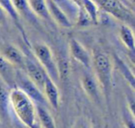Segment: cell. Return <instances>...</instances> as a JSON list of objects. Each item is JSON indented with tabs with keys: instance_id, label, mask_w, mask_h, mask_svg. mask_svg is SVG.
Returning <instances> with one entry per match:
<instances>
[{
	"instance_id": "cell-19",
	"label": "cell",
	"mask_w": 135,
	"mask_h": 128,
	"mask_svg": "<svg viewBox=\"0 0 135 128\" xmlns=\"http://www.w3.org/2000/svg\"><path fill=\"white\" fill-rule=\"evenodd\" d=\"M118 36L123 44V45L131 53H134L135 50V42H134V34H133L132 29L131 26L127 24H121L118 30Z\"/></svg>"
},
{
	"instance_id": "cell-2",
	"label": "cell",
	"mask_w": 135,
	"mask_h": 128,
	"mask_svg": "<svg viewBox=\"0 0 135 128\" xmlns=\"http://www.w3.org/2000/svg\"><path fill=\"white\" fill-rule=\"evenodd\" d=\"M9 106L21 124L28 128L36 125V105L23 91L17 87L10 89Z\"/></svg>"
},
{
	"instance_id": "cell-8",
	"label": "cell",
	"mask_w": 135,
	"mask_h": 128,
	"mask_svg": "<svg viewBox=\"0 0 135 128\" xmlns=\"http://www.w3.org/2000/svg\"><path fill=\"white\" fill-rule=\"evenodd\" d=\"M69 53L75 61L86 70H90L92 67V53L75 38H71L69 42Z\"/></svg>"
},
{
	"instance_id": "cell-10",
	"label": "cell",
	"mask_w": 135,
	"mask_h": 128,
	"mask_svg": "<svg viewBox=\"0 0 135 128\" xmlns=\"http://www.w3.org/2000/svg\"><path fill=\"white\" fill-rule=\"evenodd\" d=\"M47 10L50 16L51 21H55L58 26L62 28H70L73 26V23L68 17L67 14L54 2L52 0H46Z\"/></svg>"
},
{
	"instance_id": "cell-21",
	"label": "cell",
	"mask_w": 135,
	"mask_h": 128,
	"mask_svg": "<svg viewBox=\"0 0 135 128\" xmlns=\"http://www.w3.org/2000/svg\"><path fill=\"white\" fill-rule=\"evenodd\" d=\"M67 14L70 18L71 22L74 24L76 19H77L78 12H79V7L72 0H52Z\"/></svg>"
},
{
	"instance_id": "cell-18",
	"label": "cell",
	"mask_w": 135,
	"mask_h": 128,
	"mask_svg": "<svg viewBox=\"0 0 135 128\" xmlns=\"http://www.w3.org/2000/svg\"><path fill=\"white\" fill-rule=\"evenodd\" d=\"M36 120H38L41 128H56V124L47 107L36 105Z\"/></svg>"
},
{
	"instance_id": "cell-17",
	"label": "cell",
	"mask_w": 135,
	"mask_h": 128,
	"mask_svg": "<svg viewBox=\"0 0 135 128\" xmlns=\"http://www.w3.org/2000/svg\"><path fill=\"white\" fill-rule=\"evenodd\" d=\"M56 60V66H57L58 76H59V82H67L70 78V60L68 56L62 51H58L57 54L55 55Z\"/></svg>"
},
{
	"instance_id": "cell-3",
	"label": "cell",
	"mask_w": 135,
	"mask_h": 128,
	"mask_svg": "<svg viewBox=\"0 0 135 128\" xmlns=\"http://www.w3.org/2000/svg\"><path fill=\"white\" fill-rule=\"evenodd\" d=\"M31 52L36 58L39 64L44 68L46 74L50 79H52L57 85L59 82L56 60L53 50L49 45L45 43L37 42L33 43L31 47Z\"/></svg>"
},
{
	"instance_id": "cell-9",
	"label": "cell",
	"mask_w": 135,
	"mask_h": 128,
	"mask_svg": "<svg viewBox=\"0 0 135 128\" xmlns=\"http://www.w3.org/2000/svg\"><path fill=\"white\" fill-rule=\"evenodd\" d=\"M0 54L2 55L8 62L13 65L16 69L23 72L25 64V53L21 51L17 47L11 44H6L0 50Z\"/></svg>"
},
{
	"instance_id": "cell-11",
	"label": "cell",
	"mask_w": 135,
	"mask_h": 128,
	"mask_svg": "<svg viewBox=\"0 0 135 128\" xmlns=\"http://www.w3.org/2000/svg\"><path fill=\"white\" fill-rule=\"evenodd\" d=\"M42 91L46 99L47 104L50 105L53 109H58L60 105V93L57 85L52 79L47 77Z\"/></svg>"
},
{
	"instance_id": "cell-13",
	"label": "cell",
	"mask_w": 135,
	"mask_h": 128,
	"mask_svg": "<svg viewBox=\"0 0 135 128\" xmlns=\"http://www.w3.org/2000/svg\"><path fill=\"white\" fill-rule=\"evenodd\" d=\"M18 69L12 65L10 62H8L2 55L0 54V78L10 87H15V80L16 74Z\"/></svg>"
},
{
	"instance_id": "cell-25",
	"label": "cell",
	"mask_w": 135,
	"mask_h": 128,
	"mask_svg": "<svg viewBox=\"0 0 135 128\" xmlns=\"http://www.w3.org/2000/svg\"><path fill=\"white\" fill-rule=\"evenodd\" d=\"M7 21H8V16L5 13L3 8L0 7V27H3L6 25Z\"/></svg>"
},
{
	"instance_id": "cell-29",
	"label": "cell",
	"mask_w": 135,
	"mask_h": 128,
	"mask_svg": "<svg viewBox=\"0 0 135 128\" xmlns=\"http://www.w3.org/2000/svg\"><path fill=\"white\" fill-rule=\"evenodd\" d=\"M32 128H41V127H39V126H37V124H36V125L34 126V127H32Z\"/></svg>"
},
{
	"instance_id": "cell-6",
	"label": "cell",
	"mask_w": 135,
	"mask_h": 128,
	"mask_svg": "<svg viewBox=\"0 0 135 128\" xmlns=\"http://www.w3.org/2000/svg\"><path fill=\"white\" fill-rule=\"evenodd\" d=\"M25 53V64H24V74L30 78L41 90H43L44 85L48 77L44 68L36 60L32 52H24Z\"/></svg>"
},
{
	"instance_id": "cell-20",
	"label": "cell",
	"mask_w": 135,
	"mask_h": 128,
	"mask_svg": "<svg viewBox=\"0 0 135 128\" xmlns=\"http://www.w3.org/2000/svg\"><path fill=\"white\" fill-rule=\"evenodd\" d=\"M30 8L39 20L51 21L47 10L46 0H28Z\"/></svg>"
},
{
	"instance_id": "cell-1",
	"label": "cell",
	"mask_w": 135,
	"mask_h": 128,
	"mask_svg": "<svg viewBox=\"0 0 135 128\" xmlns=\"http://www.w3.org/2000/svg\"><path fill=\"white\" fill-rule=\"evenodd\" d=\"M94 75L101 88L102 94L108 101L113 89V70L114 64L112 58L107 52L100 48L94 49L92 53V67Z\"/></svg>"
},
{
	"instance_id": "cell-16",
	"label": "cell",
	"mask_w": 135,
	"mask_h": 128,
	"mask_svg": "<svg viewBox=\"0 0 135 128\" xmlns=\"http://www.w3.org/2000/svg\"><path fill=\"white\" fill-rule=\"evenodd\" d=\"M113 64H114V66L117 68V70L118 71V72L122 75V77L125 79V81L129 84V87L133 90L135 85V78H134L133 72L131 70L129 65L121 58H119L118 55H115L114 56Z\"/></svg>"
},
{
	"instance_id": "cell-12",
	"label": "cell",
	"mask_w": 135,
	"mask_h": 128,
	"mask_svg": "<svg viewBox=\"0 0 135 128\" xmlns=\"http://www.w3.org/2000/svg\"><path fill=\"white\" fill-rule=\"evenodd\" d=\"M10 87L0 78V121L8 122L10 120L9 92Z\"/></svg>"
},
{
	"instance_id": "cell-23",
	"label": "cell",
	"mask_w": 135,
	"mask_h": 128,
	"mask_svg": "<svg viewBox=\"0 0 135 128\" xmlns=\"http://www.w3.org/2000/svg\"><path fill=\"white\" fill-rule=\"evenodd\" d=\"M71 128H94L91 124L90 120L84 116L78 117L75 121H74L73 124H72Z\"/></svg>"
},
{
	"instance_id": "cell-22",
	"label": "cell",
	"mask_w": 135,
	"mask_h": 128,
	"mask_svg": "<svg viewBox=\"0 0 135 128\" xmlns=\"http://www.w3.org/2000/svg\"><path fill=\"white\" fill-rule=\"evenodd\" d=\"M79 8L84 10L85 13L92 20L94 24H97L100 18V10L93 0H81Z\"/></svg>"
},
{
	"instance_id": "cell-30",
	"label": "cell",
	"mask_w": 135,
	"mask_h": 128,
	"mask_svg": "<svg viewBox=\"0 0 135 128\" xmlns=\"http://www.w3.org/2000/svg\"><path fill=\"white\" fill-rule=\"evenodd\" d=\"M1 125H2V122L0 121V128H1Z\"/></svg>"
},
{
	"instance_id": "cell-7",
	"label": "cell",
	"mask_w": 135,
	"mask_h": 128,
	"mask_svg": "<svg viewBox=\"0 0 135 128\" xmlns=\"http://www.w3.org/2000/svg\"><path fill=\"white\" fill-rule=\"evenodd\" d=\"M81 85L86 96L95 104H101L103 94L94 74L84 72L81 76Z\"/></svg>"
},
{
	"instance_id": "cell-24",
	"label": "cell",
	"mask_w": 135,
	"mask_h": 128,
	"mask_svg": "<svg viewBox=\"0 0 135 128\" xmlns=\"http://www.w3.org/2000/svg\"><path fill=\"white\" fill-rule=\"evenodd\" d=\"M122 118H123V124L126 128H135L134 114H132L128 109L123 113Z\"/></svg>"
},
{
	"instance_id": "cell-15",
	"label": "cell",
	"mask_w": 135,
	"mask_h": 128,
	"mask_svg": "<svg viewBox=\"0 0 135 128\" xmlns=\"http://www.w3.org/2000/svg\"><path fill=\"white\" fill-rule=\"evenodd\" d=\"M0 7L3 8V10H4L5 13L7 14V16L9 17V19L15 23L17 28L19 29L20 33H21V35H22V37L24 38L26 44L29 45L28 39H27V36H26V33H25L24 28H23L22 24H21V19L20 18V16L18 15L17 11H16L13 4H12L11 0H0Z\"/></svg>"
},
{
	"instance_id": "cell-4",
	"label": "cell",
	"mask_w": 135,
	"mask_h": 128,
	"mask_svg": "<svg viewBox=\"0 0 135 128\" xmlns=\"http://www.w3.org/2000/svg\"><path fill=\"white\" fill-rule=\"evenodd\" d=\"M99 10L105 12L118 21L129 26L134 24L133 8L122 3L120 0H93Z\"/></svg>"
},
{
	"instance_id": "cell-5",
	"label": "cell",
	"mask_w": 135,
	"mask_h": 128,
	"mask_svg": "<svg viewBox=\"0 0 135 128\" xmlns=\"http://www.w3.org/2000/svg\"><path fill=\"white\" fill-rule=\"evenodd\" d=\"M15 87L23 91L35 103V105H43L45 107L48 106L43 91L33 82L31 81L30 78L24 74V72L21 70H18L16 74Z\"/></svg>"
},
{
	"instance_id": "cell-28",
	"label": "cell",
	"mask_w": 135,
	"mask_h": 128,
	"mask_svg": "<svg viewBox=\"0 0 135 128\" xmlns=\"http://www.w3.org/2000/svg\"><path fill=\"white\" fill-rule=\"evenodd\" d=\"M128 1H129V4H131V6H132V7H134V0H128Z\"/></svg>"
},
{
	"instance_id": "cell-14",
	"label": "cell",
	"mask_w": 135,
	"mask_h": 128,
	"mask_svg": "<svg viewBox=\"0 0 135 128\" xmlns=\"http://www.w3.org/2000/svg\"><path fill=\"white\" fill-rule=\"evenodd\" d=\"M11 1L21 19H24L25 21L33 25L39 23V19L32 12L28 3V0H11Z\"/></svg>"
},
{
	"instance_id": "cell-27",
	"label": "cell",
	"mask_w": 135,
	"mask_h": 128,
	"mask_svg": "<svg viewBox=\"0 0 135 128\" xmlns=\"http://www.w3.org/2000/svg\"><path fill=\"white\" fill-rule=\"evenodd\" d=\"M72 1H73L75 4H77L78 7L80 6V4H81V0H72Z\"/></svg>"
},
{
	"instance_id": "cell-26",
	"label": "cell",
	"mask_w": 135,
	"mask_h": 128,
	"mask_svg": "<svg viewBox=\"0 0 135 128\" xmlns=\"http://www.w3.org/2000/svg\"><path fill=\"white\" fill-rule=\"evenodd\" d=\"M13 128H28V127H26V126L23 125L22 124H21L19 121H16V122H14Z\"/></svg>"
}]
</instances>
